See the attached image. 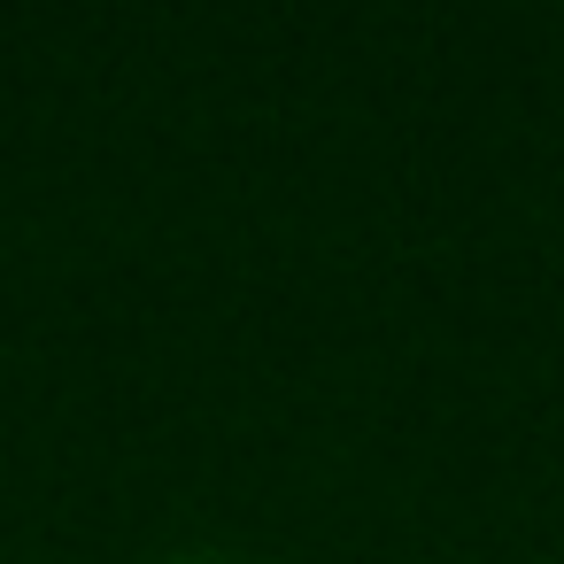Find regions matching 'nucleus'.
I'll use <instances>...</instances> for the list:
<instances>
[{
	"label": "nucleus",
	"instance_id": "f257e3e1",
	"mask_svg": "<svg viewBox=\"0 0 564 564\" xmlns=\"http://www.w3.org/2000/svg\"><path fill=\"white\" fill-rule=\"evenodd\" d=\"M171 564H225L217 549H194V556H171Z\"/></svg>",
	"mask_w": 564,
	"mask_h": 564
}]
</instances>
